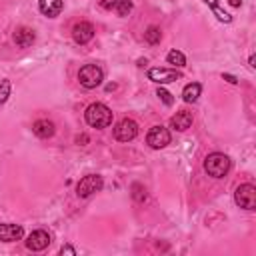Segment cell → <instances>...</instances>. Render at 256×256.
<instances>
[{
  "instance_id": "1",
  "label": "cell",
  "mask_w": 256,
  "mask_h": 256,
  "mask_svg": "<svg viewBox=\"0 0 256 256\" xmlns=\"http://www.w3.org/2000/svg\"><path fill=\"white\" fill-rule=\"evenodd\" d=\"M84 120L92 128H106L112 124V110L102 102H94L84 110Z\"/></svg>"
},
{
  "instance_id": "2",
  "label": "cell",
  "mask_w": 256,
  "mask_h": 256,
  "mask_svg": "<svg viewBox=\"0 0 256 256\" xmlns=\"http://www.w3.org/2000/svg\"><path fill=\"white\" fill-rule=\"evenodd\" d=\"M204 170L212 178H224L230 170V158L222 152H212L204 158Z\"/></svg>"
},
{
  "instance_id": "3",
  "label": "cell",
  "mask_w": 256,
  "mask_h": 256,
  "mask_svg": "<svg viewBox=\"0 0 256 256\" xmlns=\"http://www.w3.org/2000/svg\"><path fill=\"white\" fill-rule=\"evenodd\" d=\"M78 80H80V84H82L84 88L92 90V88H96V86L102 84L104 72H102V68H100L98 64H84V66L80 68V72H78Z\"/></svg>"
},
{
  "instance_id": "4",
  "label": "cell",
  "mask_w": 256,
  "mask_h": 256,
  "mask_svg": "<svg viewBox=\"0 0 256 256\" xmlns=\"http://www.w3.org/2000/svg\"><path fill=\"white\" fill-rule=\"evenodd\" d=\"M102 186H104L102 176H98V174H88V176L80 178V182L76 184V194H78L80 198H88V196H92L94 192H100Z\"/></svg>"
},
{
  "instance_id": "5",
  "label": "cell",
  "mask_w": 256,
  "mask_h": 256,
  "mask_svg": "<svg viewBox=\"0 0 256 256\" xmlns=\"http://www.w3.org/2000/svg\"><path fill=\"white\" fill-rule=\"evenodd\" d=\"M234 202L244 210L256 208V188L252 184H240L234 192Z\"/></svg>"
},
{
  "instance_id": "6",
  "label": "cell",
  "mask_w": 256,
  "mask_h": 256,
  "mask_svg": "<svg viewBox=\"0 0 256 256\" xmlns=\"http://www.w3.org/2000/svg\"><path fill=\"white\" fill-rule=\"evenodd\" d=\"M138 136V124L132 118H122L116 126H114V138L118 142H130Z\"/></svg>"
},
{
  "instance_id": "7",
  "label": "cell",
  "mask_w": 256,
  "mask_h": 256,
  "mask_svg": "<svg viewBox=\"0 0 256 256\" xmlns=\"http://www.w3.org/2000/svg\"><path fill=\"white\" fill-rule=\"evenodd\" d=\"M146 144L150 148H154V150H160V148L168 146L170 144V132H168V128H164L162 124L152 126L148 130V134H146Z\"/></svg>"
},
{
  "instance_id": "8",
  "label": "cell",
  "mask_w": 256,
  "mask_h": 256,
  "mask_svg": "<svg viewBox=\"0 0 256 256\" xmlns=\"http://www.w3.org/2000/svg\"><path fill=\"white\" fill-rule=\"evenodd\" d=\"M180 78H182V74L174 68H150L148 70V80H152L156 84H170Z\"/></svg>"
},
{
  "instance_id": "9",
  "label": "cell",
  "mask_w": 256,
  "mask_h": 256,
  "mask_svg": "<svg viewBox=\"0 0 256 256\" xmlns=\"http://www.w3.org/2000/svg\"><path fill=\"white\" fill-rule=\"evenodd\" d=\"M48 244H50V234L46 230H34L26 238V248L32 252H40V250L48 248Z\"/></svg>"
},
{
  "instance_id": "10",
  "label": "cell",
  "mask_w": 256,
  "mask_h": 256,
  "mask_svg": "<svg viewBox=\"0 0 256 256\" xmlns=\"http://www.w3.org/2000/svg\"><path fill=\"white\" fill-rule=\"evenodd\" d=\"M72 38L76 44H88L94 38V26L90 22H78L72 28Z\"/></svg>"
},
{
  "instance_id": "11",
  "label": "cell",
  "mask_w": 256,
  "mask_h": 256,
  "mask_svg": "<svg viewBox=\"0 0 256 256\" xmlns=\"http://www.w3.org/2000/svg\"><path fill=\"white\" fill-rule=\"evenodd\" d=\"M24 236V228L20 224H0V240L2 242H16V240H22Z\"/></svg>"
},
{
  "instance_id": "12",
  "label": "cell",
  "mask_w": 256,
  "mask_h": 256,
  "mask_svg": "<svg viewBox=\"0 0 256 256\" xmlns=\"http://www.w3.org/2000/svg\"><path fill=\"white\" fill-rule=\"evenodd\" d=\"M34 40H36L34 30H30V28H26V26H20V28L14 32V44H16L18 48H28V46L34 44Z\"/></svg>"
},
{
  "instance_id": "13",
  "label": "cell",
  "mask_w": 256,
  "mask_h": 256,
  "mask_svg": "<svg viewBox=\"0 0 256 256\" xmlns=\"http://www.w3.org/2000/svg\"><path fill=\"white\" fill-rule=\"evenodd\" d=\"M192 112H186V110H180V112H176L172 118H170V126L174 128V130H178V132H184V130H188L190 126H192Z\"/></svg>"
},
{
  "instance_id": "14",
  "label": "cell",
  "mask_w": 256,
  "mask_h": 256,
  "mask_svg": "<svg viewBox=\"0 0 256 256\" xmlns=\"http://www.w3.org/2000/svg\"><path fill=\"white\" fill-rule=\"evenodd\" d=\"M64 8V2L62 0H38V10L48 16V18H56Z\"/></svg>"
},
{
  "instance_id": "15",
  "label": "cell",
  "mask_w": 256,
  "mask_h": 256,
  "mask_svg": "<svg viewBox=\"0 0 256 256\" xmlns=\"http://www.w3.org/2000/svg\"><path fill=\"white\" fill-rule=\"evenodd\" d=\"M32 132H34L38 138H50V136H54L56 128H54V122L42 118V120H36V122L32 124Z\"/></svg>"
},
{
  "instance_id": "16",
  "label": "cell",
  "mask_w": 256,
  "mask_h": 256,
  "mask_svg": "<svg viewBox=\"0 0 256 256\" xmlns=\"http://www.w3.org/2000/svg\"><path fill=\"white\" fill-rule=\"evenodd\" d=\"M200 92H202L200 82H190V84H186L184 90H182V100L188 102V104H190V102H196L198 96H200Z\"/></svg>"
},
{
  "instance_id": "17",
  "label": "cell",
  "mask_w": 256,
  "mask_h": 256,
  "mask_svg": "<svg viewBox=\"0 0 256 256\" xmlns=\"http://www.w3.org/2000/svg\"><path fill=\"white\" fill-rule=\"evenodd\" d=\"M202 2H204V4H208V6L212 8V12L216 14V18H218L220 22H226V24H228V22H232V16H230L228 12H224V10L218 6V0H202Z\"/></svg>"
},
{
  "instance_id": "18",
  "label": "cell",
  "mask_w": 256,
  "mask_h": 256,
  "mask_svg": "<svg viewBox=\"0 0 256 256\" xmlns=\"http://www.w3.org/2000/svg\"><path fill=\"white\" fill-rule=\"evenodd\" d=\"M106 8H114L118 12V16H128L132 10V0H114L112 4H108Z\"/></svg>"
},
{
  "instance_id": "19",
  "label": "cell",
  "mask_w": 256,
  "mask_h": 256,
  "mask_svg": "<svg viewBox=\"0 0 256 256\" xmlns=\"http://www.w3.org/2000/svg\"><path fill=\"white\" fill-rule=\"evenodd\" d=\"M166 62L168 64H172V66H176V68H182V66H186V56L180 52V50H170L168 52V56H166Z\"/></svg>"
},
{
  "instance_id": "20",
  "label": "cell",
  "mask_w": 256,
  "mask_h": 256,
  "mask_svg": "<svg viewBox=\"0 0 256 256\" xmlns=\"http://www.w3.org/2000/svg\"><path fill=\"white\" fill-rule=\"evenodd\" d=\"M144 40L148 42V44H158L160 40H162V32H160V28L158 26H148L146 28V32H144Z\"/></svg>"
},
{
  "instance_id": "21",
  "label": "cell",
  "mask_w": 256,
  "mask_h": 256,
  "mask_svg": "<svg viewBox=\"0 0 256 256\" xmlns=\"http://www.w3.org/2000/svg\"><path fill=\"white\" fill-rule=\"evenodd\" d=\"M10 96V80H0V104H4Z\"/></svg>"
},
{
  "instance_id": "22",
  "label": "cell",
  "mask_w": 256,
  "mask_h": 256,
  "mask_svg": "<svg viewBox=\"0 0 256 256\" xmlns=\"http://www.w3.org/2000/svg\"><path fill=\"white\" fill-rule=\"evenodd\" d=\"M156 96H158V98H160V100H162L166 106H172V104H174L172 94H170L168 90H164V88H158V90H156Z\"/></svg>"
},
{
  "instance_id": "23",
  "label": "cell",
  "mask_w": 256,
  "mask_h": 256,
  "mask_svg": "<svg viewBox=\"0 0 256 256\" xmlns=\"http://www.w3.org/2000/svg\"><path fill=\"white\" fill-rule=\"evenodd\" d=\"M132 190H134V192H132L134 200H138V202H144V200H146V190H144L140 184H134Z\"/></svg>"
},
{
  "instance_id": "24",
  "label": "cell",
  "mask_w": 256,
  "mask_h": 256,
  "mask_svg": "<svg viewBox=\"0 0 256 256\" xmlns=\"http://www.w3.org/2000/svg\"><path fill=\"white\" fill-rule=\"evenodd\" d=\"M60 254H62V256H64V254H70V256H74V254H76V250H74L72 246H62V248H60Z\"/></svg>"
},
{
  "instance_id": "25",
  "label": "cell",
  "mask_w": 256,
  "mask_h": 256,
  "mask_svg": "<svg viewBox=\"0 0 256 256\" xmlns=\"http://www.w3.org/2000/svg\"><path fill=\"white\" fill-rule=\"evenodd\" d=\"M222 78H224V80H228L230 84H236V82H238V80H236V76H232V74H222Z\"/></svg>"
},
{
  "instance_id": "26",
  "label": "cell",
  "mask_w": 256,
  "mask_h": 256,
  "mask_svg": "<svg viewBox=\"0 0 256 256\" xmlns=\"http://www.w3.org/2000/svg\"><path fill=\"white\" fill-rule=\"evenodd\" d=\"M228 4H230V6H234V8H238V6L242 4V0H228Z\"/></svg>"
}]
</instances>
